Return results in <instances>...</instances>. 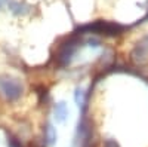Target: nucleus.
I'll list each match as a JSON object with an SVG mask.
<instances>
[{
  "instance_id": "obj_7",
  "label": "nucleus",
  "mask_w": 148,
  "mask_h": 147,
  "mask_svg": "<svg viewBox=\"0 0 148 147\" xmlns=\"http://www.w3.org/2000/svg\"><path fill=\"white\" fill-rule=\"evenodd\" d=\"M8 138H9V140H8V143H9V146H10V147H22L16 138H14V137H8Z\"/></svg>"
},
{
  "instance_id": "obj_6",
  "label": "nucleus",
  "mask_w": 148,
  "mask_h": 147,
  "mask_svg": "<svg viewBox=\"0 0 148 147\" xmlns=\"http://www.w3.org/2000/svg\"><path fill=\"white\" fill-rule=\"evenodd\" d=\"M45 140L47 141V144H53L55 140H56V132L51 125H47L46 129H45Z\"/></svg>"
},
{
  "instance_id": "obj_1",
  "label": "nucleus",
  "mask_w": 148,
  "mask_h": 147,
  "mask_svg": "<svg viewBox=\"0 0 148 147\" xmlns=\"http://www.w3.org/2000/svg\"><path fill=\"white\" fill-rule=\"evenodd\" d=\"M126 27L120 26L117 22H104V21H96L93 24H84V26L79 27L74 34H84V33H101V34H107V36H116L120 34Z\"/></svg>"
},
{
  "instance_id": "obj_4",
  "label": "nucleus",
  "mask_w": 148,
  "mask_h": 147,
  "mask_svg": "<svg viewBox=\"0 0 148 147\" xmlns=\"http://www.w3.org/2000/svg\"><path fill=\"white\" fill-rule=\"evenodd\" d=\"M133 59L136 63H142V61L147 59V55H148V37H145L141 43H138V46L135 48L133 51Z\"/></svg>"
},
{
  "instance_id": "obj_9",
  "label": "nucleus",
  "mask_w": 148,
  "mask_h": 147,
  "mask_svg": "<svg viewBox=\"0 0 148 147\" xmlns=\"http://www.w3.org/2000/svg\"><path fill=\"white\" fill-rule=\"evenodd\" d=\"M147 19H148V14H147V17H145V18H144L142 21H147Z\"/></svg>"
},
{
  "instance_id": "obj_3",
  "label": "nucleus",
  "mask_w": 148,
  "mask_h": 147,
  "mask_svg": "<svg viewBox=\"0 0 148 147\" xmlns=\"http://www.w3.org/2000/svg\"><path fill=\"white\" fill-rule=\"evenodd\" d=\"M0 89H2V92L6 95V98H8V100H10V101H14V100H16V98H19V95L22 92L21 85L16 80H12V79L0 80Z\"/></svg>"
},
{
  "instance_id": "obj_8",
  "label": "nucleus",
  "mask_w": 148,
  "mask_h": 147,
  "mask_svg": "<svg viewBox=\"0 0 148 147\" xmlns=\"http://www.w3.org/2000/svg\"><path fill=\"white\" fill-rule=\"evenodd\" d=\"M104 147H119V144L114 140H107L105 144H104Z\"/></svg>"
},
{
  "instance_id": "obj_5",
  "label": "nucleus",
  "mask_w": 148,
  "mask_h": 147,
  "mask_svg": "<svg viewBox=\"0 0 148 147\" xmlns=\"http://www.w3.org/2000/svg\"><path fill=\"white\" fill-rule=\"evenodd\" d=\"M67 115H68V110H67L65 103H58L55 106V117H56V120L58 122H64Z\"/></svg>"
},
{
  "instance_id": "obj_2",
  "label": "nucleus",
  "mask_w": 148,
  "mask_h": 147,
  "mask_svg": "<svg viewBox=\"0 0 148 147\" xmlns=\"http://www.w3.org/2000/svg\"><path fill=\"white\" fill-rule=\"evenodd\" d=\"M79 39H77V36L76 34H73V37L59 49V54H58V61H59V64L61 66H65L70 63V59L73 57V54L76 52V48L79 45Z\"/></svg>"
},
{
  "instance_id": "obj_10",
  "label": "nucleus",
  "mask_w": 148,
  "mask_h": 147,
  "mask_svg": "<svg viewBox=\"0 0 148 147\" xmlns=\"http://www.w3.org/2000/svg\"><path fill=\"white\" fill-rule=\"evenodd\" d=\"M0 5H2V0H0Z\"/></svg>"
}]
</instances>
